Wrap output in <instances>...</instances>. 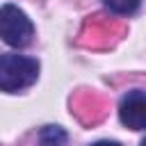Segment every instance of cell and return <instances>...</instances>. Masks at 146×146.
<instances>
[{
  "label": "cell",
  "mask_w": 146,
  "mask_h": 146,
  "mask_svg": "<svg viewBox=\"0 0 146 146\" xmlns=\"http://www.w3.org/2000/svg\"><path fill=\"white\" fill-rule=\"evenodd\" d=\"M119 119L130 130H146V91H128L119 103Z\"/></svg>",
  "instance_id": "obj_3"
},
{
  "label": "cell",
  "mask_w": 146,
  "mask_h": 146,
  "mask_svg": "<svg viewBox=\"0 0 146 146\" xmlns=\"http://www.w3.org/2000/svg\"><path fill=\"white\" fill-rule=\"evenodd\" d=\"M141 146H146V139H144V141H141Z\"/></svg>",
  "instance_id": "obj_7"
},
{
  "label": "cell",
  "mask_w": 146,
  "mask_h": 146,
  "mask_svg": "<svg viewBox=\"0 0 146 146\" xmlns=\"http://www.w3.org/2000/svg\"><path fill=\"white\" fill-rule=\"evenodd\" d=\"M105 2V7L110 9V11H114V14H119V16H130V14H135L137 9H139V5H141V0H103Z\"/></svg>",
  "instance_id": "obj_5"
},
{
  "label": "cell",
  "mask_w": 146,
  "mask_h": 146,
  "mask_svg": "<svg viewBox=\"0 0 146 146\" xmlns=\"http://www.w3.org/2000/svg\"><path fill=\"white\" fill-rule=\"evenodd\" d=\"M39 78V62L27 55L5 52L0 55V91L16 94L32 87Z\"/></svg>",
  "instance_id": "obj_1"
},
{
  "label": "cell",
  "mask_w": 146,
  "mask_h": 146,
  "mask_svg": "<svg viewBox=\"0 0 146 146\" xmlns=\"http://www.w3.org/2000/svg\"><path fill=\"white\" fill-rule=\"evenodd\" d=\"M91 146H121L119 141H110V139H103V141H96V144H91Z\"/></svg>",
  "instance_id": "obj_6"
},
{
  "label": "cell",
  "mask_w": 146,
  "mask_h": 146,
  "mask_svg": "<svg viewBox=\"0 0 146 146\" xmlns=\"http://www.w3.org/2000/svg\"><path fill=\"white\" fill-rule=\"evenodd\" d=\"M66 132L64 128L59 125H46L39 130V137H36V144L39 146H66Z\"/></svg>",
  "instance_id": "obj_4"
},
{
  "label": "cell",
  "mask_w": 146,
  "mask_h": 146,
  "mask_svg": "<svg viewBox=\"0 0 146 146\" xmlns=\"http://www.w3.org/2000/svg\"><path fill=\"white\" fill-rule=\"evenodd\" d=\"M34 36V25L16 5L0 7V39L11 48H25Z\"/></svg>",
  "instance_id": "obj_2"
}]
</instances>
